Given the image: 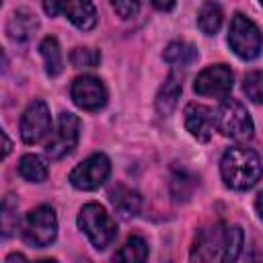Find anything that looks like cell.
<instances>
[{
	"label": "cell",
	"mask_w": 263,
	"mask_h": 263,
	"mask_svg": "<svg viewBox=\"0 0 263 263\" xmlns=\"http://www.w3.org/2000/svg\"><path fill=\"white\" fill-rule=\"evenodd\" d=\"M39 51H41V58L45 62V72L49 76H58L64 68V60H62V49L58 45V39L55 37H45L39 45Z\"/></svg>",
	"instance_id": "obj_20"
},
{
	"label": "cell",
	"mask_w": 263,
	"mask_h": 263,
	"mask_svg": "<svg viewBox=\"0 0 263 263\" xmlns=\"http://www.w3.org/2000/svg\"><path fill=\"white\" fill-rule=\"evenodd\" d=\"M12 212H16V203L12 201V195H6L4 203H2V234L4 236H8L12 232V224H10Z\"/></svg>",
	"instance_id": "obj_25"
},
{
	"label": "cell",
	"mask_w": 263,
	"mask_h": 263,
	"mask_svg": "<svg viewBox=\"0 0 263 263\" xmlns=\"http://www.w3.org/2000/svg\"><path fill=\"white\" fill-rule=\"evenodd\" d=\"M43 10H45L49 16L60 14V0H43Z\"/></svg>",
	"instance_id": "obj_26"
},
{
	"label": "cell",
	"mask_w": 263,
	"mask_h": 263,
	"mask_svg": "<svg viewBox=\"0 0 263 263\" xmlns=\"http://www.w3.org/2000/svg\"><path fill=\"white\" fill-rule=\"evenodd\" d=\"M242 90L247 99L257 105H263V72H249L242 80Z\"/></svg>",
	"instance_id": "obj_23"
},
{
	"label": "cell",
	"mask_w": 263,
	"mask_h": 263,
	"mask_svg": "<svg viewBox=\"0 0 263 263\" xmlns=\"http://www.w3.org/2000/svg\"><path fill=\"white\" fill-rule=\"evenodd\" d=\"M162 58H164V62H168L173 66H189L197 60V49H195V45H191L187 41H173L166 45Z\"/></svg>",
	"instance_id": "obj_19"
},
{
	"label": "cell",
	"mask_w": 263,
	"mask_h": 263,
	"mask_svg": "<svg viewBox=\"0 0 263 263\" xmlns=\"http://www.w3.org/2000/svg\"><path fill=\"white\" fill-rule=\"evenodd\" d=\"M228 43H230V49L238 58L255 60L263 49V35H261L259 27L251 18H247L240 12H236L232 16V21H230Z\"/></svg>",
	"instance_id": "obj_6"
},
{
	"label": "cell",
	"mask_w": 263,
	"mask_h": 263,
	"mask_svg": "<svg viewBox=\"0 0 263 263\" xmlns=\"http://www.w3.org/2000/svg\"><path fill=\"white\" fill-rule=\"evenodd\" d=\"M78 136H80V119L74 113L64 111V113H60L55 129L49 134L43 150L51 160H60L76 148Z\"/></svg>",
	"instance_id": "obj_7"
},
{
	"label": "cell",
	"mask_w": 263,
	"mask_h": 263,
	"mask_svg": "<svg viewBox=\"0 0 263 263\" xmlns=\"http://www.w3.org/2000/svg\"><path fill=\"white\" fill-rule=\"evenodd\" d=\"M185 127L195 140L208 142L216 127V113L205 105L189 103L185 107Z\"/></svg>",
	"instance_id": "obj_12"
},
{
	"label": "cell",
	"mask_w": 263,
	"mask_h": 263,
	"mask_svg": "<svg viewBox=\"0 0 263 263\" xmlns=\"http://www.w3.org/2000/svg\"><path fill=\"white\" fill-rule=\"evenodd\" d=\"M60 12H64L80 31H90L97 25V8L92 0H60Z\"/></svg>",
	"instance_id": "obj_13"
},
{
	"label": "cell",
	"mask_w": 263,
	"mask_h": 263,
	"mask_svg": "<svg viewBox=\"0 0 263 263\" xmlns=\"http://www.w3.org/2000/svg\"><path fill=\"white\" fill-rule=\"evenodd\" d=\"M181 90H183V74L177 72V70H173L166 76L164 84L160 86V90L156 95V111L160 115H171L173 109L177 107V101L181 97Z\"/></svg>",
	"instance_id": "obj_15"
},
{
	"label": "cell",
	"mask_w": 263,
	"mask_h": 263,
	"mask_svg": "<svg viewBox=\"0 0 263 263\" xmlns=\"http://www.w3.org/2000/svg\"><path fill=\"white\" fill-rule=\"evenodd\" d=\"M58 234V218L51 205H37L25 214L21 222V236L31 247H47L55 240Z\"/></svg>",
	"instance_id": "obj_4"
},
{
	"label": "cell",
	"mask_w": 263,
	"mask_h": 263,
	"mask_svg": "<svg viewBox=\"0 0 263 263\" xmlns=\"http://www.w3.org/2000/svg\"><path fill=\"white\" fill-rule=\"evenodd\" d=\"M101 62V53L92 47H74L70 51V64L74 68H95Z\"/></svg>",
	"instance_id": "obj_22"
},
{
	"label": "cell",
	"mask_w": 263,
	"mask_h": 263,
	"mask_svg": "<svg viewBox=\"0 0 263 263\" xmlns=\"http://www.w3.org/2000/svg\"><path fill=\"white\" fill-rule=\"evenodd\" d=\"M115 261H125V263H138L148 259V245L142 236H129L125 245L115 253Z\"/></svg>",
	"instance_id": "obj_21"
},
{
	"label": "cell",
	"mask_w": 263,
	"mask_h": 263,
	"mask_svg": "<svg viewBox=\"0 0 263 263\" xmlns=\"http://www.w3.org/2000/svg\"><path fill=\"white\" fill-rule=\"evenodd\" d=\"M140 2H142V0H111V6H113V10L117 12V16H121V18H132V16L138 14Z\"/></svg>",
	"instance_id": "obj_24"
},
{
	"label": "cell",
	"mask_w": 263,
	"mask_h": 263,
	"mask_svg": "<svg viewBox=\"0 0 263 263\" xmlns=\"http://www.w3.org/2000/svg\"><path fill=\"white\" fill-rule=\"evenodd\" d=\"M12 261H25V255H18V253H12L6 257V263H12Z\"/></svg>",
	"instance_id": "obj_29"
},
{
	"label": "cell",
	"mask_w": 263,
	"mask_h": 263,
	"mask_svg": "<svg viewBox=\"0 0 263 263\" xmlns=\"http://www.w3.org/2000/svg\"><path fill=\"white\" fill-rule=\"evenodd\" d=\"M109 201L111 205L115 208L117 214H121L123 218H132V216H138L140 208H142V197L138 191L125 187V185H113L109 189Z\"/></svg>",
	"instance_id": "obj_16"
},
{
	"label": "cell",
	"mask_w": 263,
	"mask_h": 263,
	"mask_svg": "<svg viewBox=\"0 0 263 263\" xmlns=\"http://www.w3.org/2000/svg\"><path fill=\"white\" fill-rule=\"evenodd\" d=\"M109 175H111V160L99 152L84 158L78 166H74L68 179L72 187L82 191H92V189H99L109 179Z\"/></svg>",
	"instance_id": "obj_8"
},
{
	"label": "cell",
	"mask_w": 263,
	"mask_h": 263,
	"mask_svg": "<svg viewBox=\"0 0 263 263\" xmlns=\"http://www.w3.org/2000/svg\"><path fill=\"white\" fill-rule=\"evenodd\" d=\"M51 129V117L49 107L45 101L35 99L27 105L23 117H21V138L25 144H37L41 142Z\"/></svg>",
	"instance_id": "obj_9"
},
{
	"label": "cell",
	"mask_w": 263,
	"mask_h": 263,
	"mask_svg": "<svg viewBox=\"0 0 263 263\" xmlns=\"http://www.w3.org/2000/svg\"><path fill=\"white\" fill-rule=\"evenodd\" d=\"M18 173L23 179H27L31 183H41L49 177V168H47L45 160L37 154H25L18 160Z\"/></svg>",
	"instance_id": "obj_18"
},
{
	"label": "cell",
	"mask_w": 263,
	"mask_h": 263,
	"mask_svg": "<svg viewBox=\"0 0 263 263\" xmlns=\"http://www.w3.org/2000/svg\"><path fill=\"white\" fill-rule=\"evenodd\" d=\"M220 173L230 189L245 191L251 189L263 175V162L257 152L245 146L228 148L220 162Z\"/></svg>",
	"instance_id": "obj_2"
},
{
	"label": "cell",
	"mask_w": 263,
	"mask_h": 263,
	"mask_svg": "<svg viewBox=\"0 0 263 263\" xmlns=\"http://www.w3.org/2000/svg\"><path fill=\"white\" fill-rule=\"evenodd\" d=\"M255 210H257V216L263 220V191L257 195V199H255Z\"/></svg>",
	"instance_id": "obj_28"
},
{
	"label": "cell",
	"mask_w": 263,
	"mask_h": 263,
	"mask_svg": "<svg viewBox=\"0 0 263 263\" xmlns=\"http://www.w3.org/2000/svg\"><path fill=\"white\" fill-rule=\"evenodd\" d=\"M78 226L88 236V240L97 251H105L117 236V226L113 218L107 214V210L101 203H95V201L80 208Z\"/></svg>",
	"instance_id": "obj_3"
},
{
	"label": "cell",
	"mask_w": 263,
	"mask_h": 263,
	"mask_svg": "<svg viewBox=\"0 0 263 263\" xmlns=\"http://www.w3.org/2000/svg\"><path fill=\"white\" fill-rule=\"evenodd\" d=\"M242 230L232 224H212L203 228L193 245L191 251V261H203V263H214V261H234L240 255L242 249Z\"/></svg>",
	"instance_id": "obj_1"
},
{
	"label": "cell",
	"mask_w": 263,
	"mask_h": 263,
	"mask_svg": "<svg viewBox=\"0 0 263 263\" xmlns=\"http://www.w3.org/2000/svg\"><path fill=\"white\" fill-rule=\"evenodd\" d=\"M2 138H4V156H8V152H10V140H8V136L2 132Z\"/></svg>",
	"instance_id": "obj_30"
},
{
	"label": "cell",
	"mask_w": 263,
	"mask_h": 263,
	"mask_svg": "<svg viewBox=\"0 0 263 263\" xmlns=\"http://www.w3.org/2000/svg\"><path fill=\"white\" fill-rule=\"evenodd\" d=\"M152 6L160 12H168L175 8V0H152Z\"/></svg>",
	"instance_id": "obj_27"
},
{
	"label": "cell",
	"mask_w": 263,
	"mask_h": 263,
	"mask_svg": "<svg viewBox=\"0 0 263 263\" xmlns=\"http://www.w3.org/2000/svg\"><path fill=\"white\" fill-rule=\"evenodd\" d=\"M72 101L84 111H99L107 103V88L97 76H78L70 88Z\"/></svg>",
	"instance_id": "obj_11"
},
{
	"label": "cell",
	"mask_w": 263,
	"mask_h": 263,
	"mask_svg": "<svg viewBox=\"0 0 263 263\" xmlns=\"http://www.w3.org/2000/svg\"><path fill=\"white\" fill-rule=\"evenodd\" d=\"M216 127L222 136L232 140H249L253 136V119L247 107L236 99H222L216 111Z\"/></svg>",
	"instance_id": "obj_5"
},
{
	"label": "cell",
	"mask_w": 263,
	"mask_h": 263,
	"mask_svg": "<svg viewBox=\"0 0 263 263\" xmlns=\"http://www.w3.org/2000/svg\"><path fill=\"white\" fill-rule=\"evenodd\" d=\"M37 27H39L37 16L27 8H18L10 14L6 23V33L14 43H25L35 35Z\"/></svg>",
	"instance_id": "obj_14"
},
{
	"label": "cell",
	"mask_w": 263,
	"mask_h": 263,
	"mask_svg": "<svg viewBox=\"0 0 263 263\" xmlns=\"http://www.w3.org/2000/svg\"><path fill=\"white\" fill-rule=\"evenodd\" d=\"M259 2H261V4H263V0H259Z\"/></svg>",
	"instance_id": "obj_31"
},
{
	"label": "cell",
	"mask_w": 263,
	"mask_h": 263,
	"mask_svg": "<svg viewBox=\"0 0 263 263\" xmlns=\"http://www.w3.org/2000/svg\"><path fill=\"white\" fill-rule=\"evenodd\" d=\"M222 16H224V14H222L220 4L208 0V2L201 4L199 12H197V27H199L201 33H205V35H216L218 29L222 27Z\"/></svg>",
	"instance_id": "obj_17"
},
{
	"label": "cell",
	"mask_w": 263,
	"mask_h": 263,
	"mask_svg": "<svg viewBox=\"0 0 263 263\" xmlns=\"http://www.w3.org/2000/svg\"><path fill=\"white\" fill-rule=\"evenodd\" d=\"M195 92L201 97H214V99H226L232 88V72L224 64L210 66L201 70L193 84Z\"/></svg>",
	"instance_id": "obj_10"
}]
</instances>
